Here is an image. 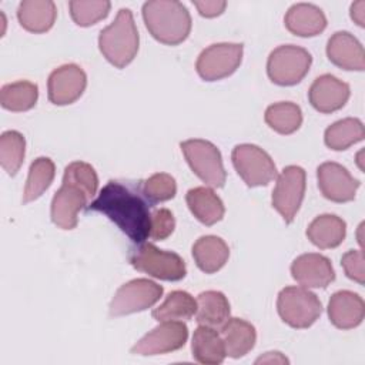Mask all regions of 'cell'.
<instances>
[{"instance_id":"1","label":"cell","mask_w":365,"mask_h":365,"mask_svg":"<svg viewBox=\"0 0 365 365\" xmlns=\"http://www.w3.org/2000/svg\"><path fill=\"white\" fill-rule=\"evenodd\" d=\"M151 205L135 184L110 180L86 210L106 215L134 244H141L150 237Z\"/></svg>"},{"instance_id":"2","label":"cell","mask_w":365,"mask_h":365,"mask_svg":"<svg viewBox=\"0 0 365 365\" xmlns=\"http://www.w3.org/2000/svg\"><path fill=\"white\" fill-rule=\"evenodd\" d=\"M143 19L148 33L160 43L177 46L191 31V16L177 0H150L143 6Z\"/></svg>"},{"instance_id":"3","label":"cell","mask_w":365,"mask_h":365,"mask_svg":"<svg viewBox=\"0 0 365 365\" xmlns=\"http://www.w3.org/2000/svg\"><path fill=\"white\" fill-rule=\"evenodd\" d=\"M140 36L130 9H120L114 21L98 36V48L104 58L117 68L128 66L138 51Z\"/></svg>"},{"instance_id":"4","label":"cell","mask_w":365,"mask_h":365,"mask_svg":"<svg viewBox=\"0 0 365 365\" xmlns=\"http://www.w3.org/2000/svg\"><path fill=\"white\" fill-rule=\"evenodd\" d=\"M128 259L137 271L145 272L157 279L180 281L187 274L185 262L178 254L160 250L151 242L137 244V247L131 248Z\"/></svg>"},{"instance_id":"5","label":"cell","mask_w":365,"mask_h":365,"mask_svg":"<svg viewBox=\"0 0 365 365\" xmlns=\"http://www.w3.org/2000/svg\"><path fill=\"white\" fill-rule=\"evenodd\" d=\"M277 311L287 325L304 329L319 318L322 304L319 298L305 287H285L278 294Z\"/></svg>"},{"instance_id":"6","label":"cell","mask_w":365,"mask_h":365,"mask_svg":"<svg viewBox=\"0 0 365 365\" xmlns=\"http://www.w3.org/2000/svg\"><path fill=\"white\" fill-rule=\"evenodd\" d=\"M181 151L192 173L211 188H221L225 184L227 174L220 150L210 141L194 138L180 144Z\"/></svg>"},{"instance_id":"7","label":"cell","mask_w":365,"mask_h":365,"mask_svg":"<svg viewBox=\"0 0 365 365\" xmlns=\"http://www.w3.org/2000/svg\"><path fill=\"white\" fill-rule=\"evenodd\" d=\"M312 57L304 47L284 44L274 48L267 60V74L278 86H295L309 71Z\"/></svg>"},{"instance_id":"8","label":"cell","mask_w":365,"mask_h":365,"mask_svg":"<svg viewBox=\"0 0 365 365\" xmlns=\"http://www.w3.org/2000/svg\"><path fill=\"white\" fill-rule=\"evenodd\" d=\"M231 160L235 171L248 187L268 185L274 178H277V167L274 160L258 145H235Z\"/></svg>"},{"instance_id":"9","label":"cell","mask_w":365,"mask_h":365,"mask_svg":"<svg viewBox=\"0 0 365 365\" xmlns=\"http://www.w3.org/2000/svg\"><path fill=\"white\" fill-rule=\"evenodd\" d=\"M163 287L147 278H135L121 285L110 302V315L123 317L151 308L163 297Z\"/></svg>"},{"instance_id":"10","label":"cell","mask_w":365,"mask_h":365,"mask_svg":"<svg viewBox=\"0 0 365 365\" xmlns=\"http://www.w3.org/2000/svg\"><path fill=\"white\" fill-rule=\"evenodd\" d=\"M244 47L240 43H217L204 48L195 63L198 76L205 81H217L231 76L241 64Z\"/></svg>"},{"instance_id":"11","label":"cell","mask_w":365,"mask_h":365,"mask_svg":"<svg viewBox=\"0 0 365 365\" xmlns=\"http://www.w3.org/2000/svg\"><path fill=\"white\" fill-rule=\"evenodd\" d=\"M305 170L299 165L285 167L277 175L272 191V207L281 214L287 224H291L302 204L305 194Z\"/></svg>"},{"instance_id":"12","label":"cell","mask_w":365,"mask_h":365,"mask_svg":"<svg viewBox=\"0 0 365 365\" xmlns=\"http://www.w3.org/2000/svg\"><path fill=\"white\" fill-rule=\"evenodd\" d=\"M188 338V328L182 321H163L145 334L131 348L135 355H161L182 348Z\"/></svg>"},{"instance_id":"13","label":"cell","mask_w":365,"mask_h":365,"mask_svg":"<svg viewBox=\"0 0 365 365\" xmlns=\"http://www.w3.org/2000/svg\"><path fill=\"white\" fill-rule=\"evenodd\" d=\"M86 86L87 76L80 66L73 63L63 64L48 76V100L56 106L73 104L81 97Z\"/></svg>"},{"instance_id":"14","label":"cell","mask_w":365,"mask_h":365,"mask_svg":"<svg viewBox=\"0 0 365 365\" xmlns=\"http://www.w3.org/2000/svg\"><path fill=\"white\" fill-rule=\"evenodd\" d=\"M318 187L322 195L334 202H348L355 198L359 181L338 163L327 161L317 168Z\"/></svg>"},{"instance_id":"15","label":"cell","mask_w":365,"mask_h":365,"mask_svg":"<svg viewBox=\"0 0 365 365\" xmlns=\"http://www.w3.org/2000/svg\"><path fill=\"white\" fill-rule=\"evenodd\" d=\"M88 197L70 182H63L51 200V221L61 230H73L78 222V212L86 207Z\"/></svg>"},{"instance_id":"16","label":"cell","mask_w":365,"mask_h":365,"mask_svg":"<svg viewBox=\"0 0 365 365\" xmlns=\"http://www.w3.org/2000/svg\"><path fill=\"white\" fill-rule=\"evenodd\" d=\"M351 90L349 86L332 74H322L314 80L308 91V100L311 106L324 114H329L342 108Z\"/></svg>"},{"instance_id":"17","label":"cell","mask_w":365,"mask_h":365,"mask_svg":"<svg viewBox=\"0 0 365 365\" xmlns=\"http://www.w3.org/2000/svg\"><path fill=\"white\" fill-rule=\"evenodd\" d=\"M291 275L305 288H327L335 279L329 258L317 252L297 257L291 264Z\"/></svg>"},{"instance_id":"18","label":"cell","mask_w":365,"mask_h":365,"mask_svg":"<svg viewBox=\"0 0 365 365\" xmlns=\"http://www.w3.org/2000/svg\"><path fill=\"white\" fill-rule=\"evenodd\" d=\"M327 56L329 61L339 68L356 71L365 68L364 47L349 31H336L329 37Z\"/></svg>"},{"instance_id":"19","label":"cell","mask_w":365,"mask_h":365,"mask_svg":"<svg viewBox=\"0 0 365 365\" xmlns=\"http://www.w3.org/2000/svg\"><path fill=\"white\" fill-rule=\"evenodd\" d=\"M328 317L339 329L356 328L365 317L364 299L352 291H336L329 298Z\"/></svg>"},{"instance_id":"20","label":"cell","mask_w":365,"mask_h":365,"mask_svg":"<svg viewBox=\"0 0 365 365\" xmlns=\"http://www.w3.org/2000/svg\"><path fill=\"white\" fill-rule=\"evenodd\" d=\"M284 23L287 30L295 36L314 37L325 30L327 17L315 4L297 3L288 9Z\"/></svg>"},{"instance_id":"21","label":"cell","mask_w":365,"mask_h":365,"mask_svg":"<svg viewBox=\"0 0 365 365\" xmlns=\"http://www.w3.org/2000/svg\"><path fill=\"white\" fill-rule=\"evenodd\" d=\"M57 17V7L51 0H23L17 9L20 26L30 33L48 31Z\"/></svg>"},{"instance_id":"22","label":"cell","mask_w":365,"mask_h":365,"mask_svg":"<svg viewBox=\"0 0 365 365\" xmlns=\"http://www.w3.org/2000/svg\"><path fill=\"white\" fill-rule=\"evenodd\" d=\"M185 201L192 215L204 225H214L224 217V202L211 187H195L188 190Z\"/></svg>"},{"instance_id":"23","label":"cell","mask_w":365,"mask_h":365,"mask_svg":"<svg viewBox=\"0 0 365 365\" xmlns=\"http://www.w3.org/2000/svg\"><path fill=\"white\" fill-rule=\"evenodd\" d=\"M230 257L227 242L217 235H202L192 245V258L205 274L220 271Z\"/></svg>"},{"instance_id":"24","label":"cell","mask_w":365,"mask_h":365,"mask_svg":"<svg viewBox=\"0 0 365 365\" xmlns=\"http://www.w3.org/2000/svg\"><path fill=\"white\" fill-rule=\"evenodd\" d=\"M225 352L231 358H241L248 354L257 341V332L252 324L241 318H228L220 328Z\"/></svg>"},{"instance_id":"25","label":"cell","mask_w":365,"mask_h":365,"mask_svg":"<svg viewBox=\"0 0 365 365\" xmlns=\"http://www.w3.org/2000/svg\"><path fill=\"white\" fill-rule=\"evenodd\" d=\"M346 235V224L334 214H322L317 217L307 228L308 240L321 250L338 247Z\"/></svg>"},{"instance_id":"26","label":"cell","mask_w":365,"mask_h":365,"mask_svg":"<svg viewBox=\"0 0 365 365\" xmlns=\"http://www.w3.org/2000/svg\"><path fill=\"white\" fill-rule=\"evenodd\" d=\"M191 351L192 358L205 365H218L227 356L224 341L218 331L205 325H200L194 331Z\"/></svg>"},{"instance_id":"27","label":"cell","mask_w":365,"mask_h":365,"mask_svg":"<svg viewBox=\"0 0 365 365\" xmlns=\"http://www.w3.org/2000/svg\"><path fill=\"white\" fill-rule=\"evenodd\" d=\"M230 302L220 291H204L197 297L195 321L200 325L220 329L230 318Z\"/></svg>"},{"instance_id":"28","label":"cell","mask_w":365,"mask_h":365,"mask_svg":"<svg viewBox=\"0 0 365 365\" xmlns=\"http://www.w3.org/2000/svg\"><path fill=\"white\" fill-rule=\"evenodd\" d=\"M197 312V299L187 291H171L163 304L153 311V318L158 322L163 321H187Z\"/></svg>"},{"instance_id":"29","label":"cell","mask_w":365,"mask_h":365,"mask_svg":"<svg viewBox=\"0 0 365 365\" xmlns=\"http://www.w3.org/2000/svg\"><path fill=\"white\" fill-rule=\"evenodd\" d=\"M365 137L364 124L358 118H342L331 124L324 134L325 145L335 151L349 148L352 144L362 141Z\"/></svg>"},{"instance_id":"30","label":"cell","mask_w":365,"mask_h":365,"mask_svg":"<svg viewBox=\"0 0 365 365\" xmlns=\"http://www.w3.org/2000/svg\"><path fill=\"white\" fill-rule=\"evenodd\" d=\"M37 84L27 80L4 84L0 90L1 107L14 113H21L33 108L37 103Z\"/></svg>"},{"instance_id":"31","label":"cell","mask_w":365,"mask_h":365,"mask_svg":"<svg viewBox=\"0 0 365 365\" xmlns=\"http://www.w3.org/2000/svg\"><path fill=\"white\" fill-rule=\"evenodd\" d=\"M264 120L269 128L278 134L287 135L295 133L301 127L302 111L295 103L281 101L267 107Z\"/></svg>"},{"instance_id":"32","label":"cell","mask_w":365,"mask_h":365,"mask_svg":"<svg viewBox=\"0 0 365 365\" xmlns=\"http://www.w3.org/2000/svg\"><path fill=\"white\" fill-rule=\"evenodd\" d=\"M56 175L54 163L48 157L36 158L29 168V175L23 192V202H31L37 200L53 182Z\"/></svg>"},{"instance_id":"33","label":"cell","mask_w":365,"mask_h":365,"mask_svg":"<svg viewBox=\"0 0 365 365\" xmlns=\"http://www.w3.org/2000/svg\"><path fill=\"white\" fill-rule=\"evenodd\" d=\"M26 154V140L16 130L4 131L0 135V164L9 175H16Z\"/></svg>"},{"instance_id":"34","label":"cell","mask_w":365,"mask_h":365,"mask_svg":"<svg viewBox=\"0 0 365 365\" xmlns=\"http://www.w3.org/2000/svg\"><path fill=\"white\" fill-rule=\"evenodd\" d=\"M68 7L74 23L88 27L107 17L111 3L107 0H71Z\"/></svg>"},{"instance_id":"35","label":"cell","mask_w":365,"mask_h":365,"mask_svg":"<svg viewBox=\"0 0 365 365\" xmlns=\"http://www.w3.org/2000/svg\"><path fill=\"white\" fill-rule=\"evenodd\" d=\"M63 182H70L80 187L86 195L93 198L98 188V177L96 170L84 161H73L64 168Z\"/></svg>"},{"instance_id":"36","label":"cell","mask_w":365,"mask_h":365,"mask_svg":"<svg viewBox=\"0 0 365 365\" xmlns=\"http://www.w3.org/2000/svg\"><path fill=\"white\" fill-rule=\"evenodd\" d=\"M143 194L151 204L164 202L175 197L177 184L174 177L167 173H155L143 182Z\"/></svg>"},{"instance_id":"37","label":"cell","mask_w":365,"mask_h":365,"mask_svg":"<svg viewBox=\"0 0 365 365\" xmlns=\"http://www.w3.org/2000/svg\"><path fill=\"white\" fill-rule=\"evenodd\" d=\"M175 228V218L173 212L167 208L155 210L151 214L150 222V237L155 241H163L168 238Z\"/></svg>"},{"instance_id":"38","label":"cell","mask_w":365,"mask_h":365,"mask_svg":"<svg viewBox=\"0 0 365 365\" xmlns=\"http://www.w3.org/2000/svg\"><path fill=\"white\" fill-rule=\"evenodd\" d=\"M341 265L348 278L364 285L365 282V267L362 250H349L341 258Z\"/></svg>"},{"instance_id":"39","label":"cell","mask_w":365,"mask_h":365,"mask_svg":"<svg viewBox=\"0 0 365 365\" xmlns=\"http://www.w3.org/2000/svg\"><path fill=\"white\" fill-rule=\"evenodd\" d=\"M192 4L197 7L198 13L207 19L220 16L227 7V1L224 0H194Z\"/></svg>"},{"instance_id":"40","label":"cell","mask_w":365,"mask_h":365,"mask_svg":"<svg viewBox=\"0 0 365 365\" xmlns=\"http://www.w3.org/2000/svg\"><path fill=\"white\" fill-rule=\"evenodd\" d=\"M351 19L359 26H365V1L358 0L351 4Z\"/></svg>"},{"instance_id":"41","label":"cell","mask_w":365,"mask_h":365,"mask_svg":"<svg viewBox=\"0 0 365 365\" xmlns=\"http://www.w3.org/2000/svg\"><path fill=\"white\" fill-rule=\"evenodd\" d=\"M261 362H278V364H288V359L281 354V352H267L264 356H259L255 364H261Z\"/></svg>"}]
</instances>
